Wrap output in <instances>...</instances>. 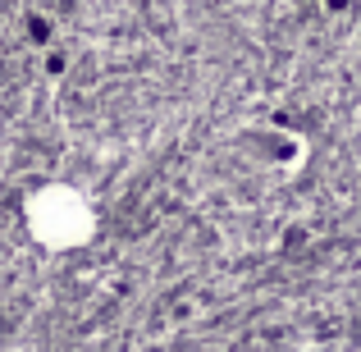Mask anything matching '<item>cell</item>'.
<instances>
[{
    "label": "cell",
    "instance_id": "1",
    "mask_svg": "<svg viewBox=\"0 0 361 352\" xmlns=\"http://www.w3.org/2000/svg\"><path fill=\"white\" fill-rule=\"evenodd\" d=\"M23 224L46 252H78L97 238V206L73 183H42L23 197Z\"/></svg>",
    "mask_w": 361,
    "mask_h": 352
}]
</instances>
